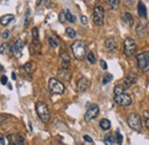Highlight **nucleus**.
Listing matches in <instances>:
<instances>
[{
	"label": "nucleus",
	"mask_w": 149,
	"mask_h": 145,
	"mask_svg": "<svg viewBox=\"0 0 149 145\" xmlns=\"http://www.w3.org/2000/svg\"><path fill=\"white\" fill-rule=\"evenodd\" d=\"M71 51L76 59L84 60L87 55V46L83 40H76L71 45Z\"/></svg>",
	"instance_id": "obj_1"
},
{
	"label": "nucleus",
	"mask_w": 149,
	"mask_h": 145,
	"mask_svg": "<svg viewBox=\"0 0 149 145\" xmlns=\"http://www.w3.org/2000/svg\"><path fill=\"white\" fill-rule=\"evenodd\" d=\"M36 111H37V114L38 117L40 118V120L45 123H47L51 119V112H49V108L48 106L46 105V103L44 101H38L36 104Z\"/></svg>",
	"instance_id": "obj_2"
},
{
	"label": "nucleus",
	"mask_w": 149,
	"mask_h": 145,
	"mask_svg": "<svg viewBox=\"0 0 149 145\" xmlns=\"http://www.w3.org/2000/svg\"><path fill=\"white\" fill-rule=\"evenodd\" d=\"M48 89L54 95H62L66 90L64 84L56 78H49L48 81Z\"/></svg>",
	"instance_id": "obj_3"
},
{
	"label": "nucleus",
	"mask_w": 149,
	"mask_h": 145,
	"mask_svg": "<svg viewBox=\"0 0 149 145\" xmlns=\"http://www.w3.org/2000/svg\"><path fill=\"white\" fill-rule=\"evenodd\" d=\"M137 62L139 69L142 72H148L149 70V51L141 52L137 55Z\"/></svg>",
	"instance_id": "obj_4"
},
{
	"label": "nucleus",
	"mask_w": 149,
	"mask_h": 145,
	"mask_svg": "<svg viewBox=\"0 0 149 145\" xmlns=\"http://www.w3.org/2000/svg\"><path fill=\"white\" fill-rule=\"evenodd\" d=\"M127 124L131 129H133L135 131H140L142 128V122H141L140 115L137 113H131L127 118Z\"/></svg>",
	"instance_id": "obj_5"
},
{
	"label": "nucleus",
	"mask_w": 149,
	"mask_h": 145,
	"mask_svg": "<svg viewBox=\"0 0 149 145\" xmlns=\"http://www.w3.org/2000/svg\"><path fill=\"white\" fill-rule=\"evenodd\" d=\"M137 51V44L134 42L133 38L131 37H126L124 40V53L127 56H132L133 54H135Z\"/></svg>",
	"instance_id": "obj_6"
},
{
	"label": "nucleus",
	"mask_w": 149,
	"mask_h": 145,
	"mask_svg": "<svg viewBox=\"0 0 149 145\" xmlns=\"http://www.w3.org/2000/svg\"><path fill=\"white\" fill-rule=\"evenodd\" d=\"M104 20V9L101 6H95L93 9V22L95 25L101 26Z\"/></svg>",
	"instance_id": "obj_7"
},
{
	"label": "nucleus",
	"mask_w": 149,
	"mask_h": 145,
	"mask_svg": "<svg viewBox=\"0 0 149 145\" xmlns=\"http://www.w3.org/2000/svg\"><path fill=\"white\" fill-rule=\"evenodd\" d=\"M99 112H100V109H99V106H98L96 104L91 105V106L88 107V109L86 111V113H85V117H84L85 121L88 122V121L95 119L98 115H99Z\"/></svg>",
	"instance_id": "obj_8"
},
{
	"label": "nucleus",
	"mask_w": 149,
	"mask_h": 145,
	"mask_svg": "<svg viewBox=\"0 0 149 145\" xmlns=\"http://www.w3.org/2000/svg\"><path fill=\"white\" fill-rule=\"evenodd\" d=\"M114 100H115V103H117L119 106H130L131 103H132V99H131L130 95H127V93H125V92L115 96V97H114Z\"/></svg>",
	"instance_id": "obj_9"
},
{
	"label": "nucleus",
	"mask_w": 149,
	"mask_h": 145,
	"mask_svg": "<svg viewBox=\"0 0 149 145\" xmlns=\"http://www.w3.org/2000/svg\"><path fill=\"white\" fill-rule=\"evenodd\" d=\"M7 139L9 142V145H24L25 143L24 136L21 134H9L7 136Z\"/></svg>",
	"instance_id": "obj_10"
},
{
	"label": "nucleus",
	"mask_w": 149,
	"mask_h": 145,
	"mask_svg": "<svg viewBox=\"0 0 149 145\" xmlns=\"http://www.w3.org/2000/svg\"><path fill=\"white\" fill-rule=\"evenodd\" d=\"M104 47L108 52H116L118 50V43H117V39L115 37H108L104 42Z\"/></svg>",
	"instance_id": "obj_11"
},
{
	"label": "nucleus",
	"mask_w": 149,
	"mask_h": 145,
	"mask_svg": "<svg viewBox=\"0 0 149 145\" xmlns=\"http://www.w3.org/2000/svg\"><path fill=\"white\" fill-rule=\"evenodd\" d=\"M23 47H24V43L21 40V39H16L14 42V44L12 45L11 47V52L15 55V56H20L22 54V51H23Z\"/></svg>",
	"instance_id": "obj_12"
},
{
	"label": "nucleus",
	"mask_w": 149,
	"mask_h": 145,
	"mask_svg": "<svg viewBox=\"0 0 149 145\" xmlns=\"http://www.w3.org/2000/svg\"><path fill=\"white\" fill-rule=\"evenodd\" d=\"M89 85H91V83H89L88 78L86 77H80L78 81H77V90L79 92H85L88 90Z\"/></svg>",
	"instance_id": "obj_13"
},
{
	"label": "nucleus",
	"mask_w": 149,
	"mask_h": 145,
	"mask_svg": "<svg viewBox=\"0 0 149 145\" xmlns=\"http://www.w3.org/2000/svg\"><path fill=\"white\" fill-rule=\"evenodd\" d=\"M135 83H137V75L134 73H130L123 81V88L124 89H129L130 86H132Z\"/></svg>",
	"instance_id": "obj_14"
},
{
	"label": "nucleus",
	"mask_w": 149,
	"mask_h": 145,
	"mask_svg": "<svg viewBox=\"0 0 149 145\" xmlns=\"http://www.w3.org/2000/svg\"><path fill=\"white\" fill-rule=\"evenodd\" d=\"M61 66L63 69H69L70 65H71V59H70V55L68 54V52H62L61 55Z\"/></svg>",
	"instance_id": "obj_15"
},
{
	"label": "nucleus",
	"mask_w": 149,
	"mask_h": 145,
	"mask_svg": "<svg viewBox=\"0 0 149 145\" xmlns=\"http://www.w3.org/2000/svg\"><path fill=\"white\" fill-rule=\"evenodd\" d=\"M121 19H122L123 23H125V24H127V25H133L134 20H133V16H132L131 13H129V12H124V13H122Z\"/></svg>",
	"instance_id": "obj_16"
},
{
	"label": "nucleus",
	"mask_w": 149,
	"mask_h": 145,
	"mask_svg": "<svg viewBox=\"0 0 149 145\" xmlns=\"http://www.w3.org/2000/svg\"><path fill=\"white\" fill-rule=\"evenodd\" d=\"M21 69H23V72H25L28 75H31L36 70V64L35 62H26Z\"/></svg>",
	"instance_id": "obj_17"
},
{
	"label": "nucleus",
	"mask_w": 149,
	"mask_h": 145,
	"mask_svg": "<svg viewBox=\"0 0 149 145\" xmlns=\"http://www.w3.org/2000/svg\"><path fill=\"white\" fill-rule=\"evenodd\" d=\"M137 34H138V36L140 38H143L147 35V28H146V25L143 23H141V22L138 23V25H137Z\"/></svg>",
	"instance_id": "obj_18"
},
{
	"label": "nucleus",
	"mask_w": 149,
	"mask_h": 145,
	"mask_svg": "<svg viewBox=\"0 0 149 145\" xmlns=\"http://www.w3.org/2000/svg\"><path fill=\"white\" fill-rule=\"evenodd\" d=\"M32 44L40 46V42H39V29L37 26H35L32 29Z\"/></svg>",
	"instance_id": "obj_19"
},
{
	"label": "nucleus",
	"mask_w": 149,
	"mask_h": 145,
	"mask_svg": "<svg viewBox=\"0 0 149 145\" xmlns=\"http://www.w3.org/2000/svg\"><path fill=\"white\" fill-rule=\"evenodd\" d=\"M58 77L60 78H62V79H64V81H69L70 79V77H71V73H70V70L69 69H60L58 70Z\"/></svg>",
	"instance_id": "obj_20"
},
{
	"label": "nucleus",
	"mask_w": 149,
	"mask_h": 145,
	"mask_svg": "<svg viewBox=\"0 0 149 145\" xmlns=\"http://www.w3.org/2000/svg\"><path fill=\"white\" fill-rule=\"evenodd\" d=\"M14 19H15V16L13 14H6L0 19V23H1V25H8Z\"/></svg>",
	"instance_id": "obj_21"
},
{
	"label": "nucleus",
	"mask_w": 149,
	"mask_h": 145,
	"mask_svg": "<svg viewBox=\"0 0 149 145\" xmlns=\"http://www.w3.org/2000/svg\"><path fill=\"white\" fill-rule=\"evenodd\" d=\"M138 14L140 17H146L147 16V9H146V6L140 1L138 4Z\"/></svg>",
	"instance_id": "obj_22"
},
{
	"label": "nucleus",
	"mask_w": 149,
	"mask_h": 145,
	"mask_svg": "<svg viewBox=\"0 0 149 145\" xmlns=\"http://www.w3.org/2000/svg\"><path fill=\"white\" fill-rule=\"evenodd\" d=\"M104 143H106V145H115L116 144V137L111 134H107L104 137Z\"/></svg>",
	"instance_id": "obj_23"
},
{
	"label": "nucleus",
	"mask_w": 149,
	"mask_h": 145,
	"mask_svg": "<svg viewBox=\"0 0 149 145\" xmlns=\"http://www.w3.org/2000/svg\"><path fill=\"white\" fill-rule=\"evenodd\" d=\"M111 127V122L108 120V119H102L100 121V128L102 130H109Z\"/></svg>",
	"instance_id": "obj_24"
},
{
	"label": "nucleus",
	"mask_w": 149,
	"mask_h": 145,
	"mask_svg": "<svg viewBox=\"0 0 149 145\" xmlns=\"http://www.w3.org/2000/svg\"><path fill=\"white\" fill-rule=\"evenodd\" d=\"M142 120H143L144 127L149 130V111H143L142 112Z\"/></svg>",
	"instance_id": "obj_25"
},
{
	"label": "nucleus",
	"mask_w": 149,
	"mask_h": 145,
	"mask_svg": "<svg viewBox=\"0 0 149 145\" xmlns=\"http://www.w3.org/2000/svg\"><path fill=\"white\" fill-rule=\"evenodd\" d=\"M86 59H87V61L89 62V64H95V56H94V53L92 52V51H88L87 52V55H86Z\"/></svg>",
	"instance_id": "obj_26"
},
{
	"label": "nucleus",
	"mask_w": 149,
	"mask_h": 145,
	"mask_svg": "<svg viewBox=\"0 0 149 145\" xmlns=\"http://www.w3.org/2000/svg\"><path fill=\"white\" fill-rule=\"evenodd\" d=\"M107 5H108L110 8L116 9V8H118V6H119V1H118V0H108Z\"/></svg>",
	"instance_id": "obj_27"
},
{
	"label": "nucleus",
	"mask_w": 149,
	"mask_h": 145,
	"mask_svg": "<svg viewBox=\"0 0 149 145\" xmlns=\"http://www.w3.org/2000/svg\"><path fill=\"white\" fill-rule=\"evenodd\" d=\"M64 13H66V20H67L68 22H75V21H76V17L70 13L69 9H64Z\"/></svg>",
	"instance_id": "obj_28"
},
{
	"label": "nucleus",
	"mask_w": 149,
	"mask_h": 145,
	"mask_svg": "<svg viewBox=\"0 0 149 145\" xmlns=\"http://www.w3.org/2000/svg\"><path fill=\"white\" fill-rule=\"evenodd\" d=\"M66 34H67V36L69 38H76V36H77V32L74 30L72 28H67L66 29Z\"/></svg>",
	"instance_id": "obj_29"
},
{
	"label": "nucleus",
	"mask_w": 149,
	"mask_h": 145,
	"mask_svg": "<svg viewBox=\"0 0 149 145\" xmlns=\"http://www.w3.org/2000/svg\"><path fill=\"white\" fill-rule=\"evenodd\" d=\"M123 92H124V88H123V85H121V84H117L115 88H114V93H115V96L121 95V93H123Z\"/></svg>",
	"instance_id": "obj_30"
},
{
	"label": "nucleus",
	"mask_w": 149,
	"mask_h": 145,
	"mask_svg": "<svg viewBox=\"0 0 149 145\" xmlns=\"http://www.w3.org/2000/svg\"><path fill=\"white\" fill-rule=\"evenodd\" d=\"M48 44H49V46H51V47L55 48V47H57L58 42H57V39H56V38H54V37H49V38H48Z\"/></svg>",
	"instance_id": "obj_31"
},
{
	"label": "nucleus",
	"mask_w": 149,
	"mask_h": 145,
	"mask_svg": "<svg viewBox=\"0 0 149 145\" xmlns=\"http://www.w3.org/2000/svg\"><path fill=\"white\" fill-rule=\"evenodd\" d=\"M115 137H116V143H117L118 145H122V144H123V136L119 134V131H116Z\"/></svg>",
	"instance_id": "obj_32"
},
{
	"label": "nucleus",
	"mask_w": 149,
	"mask_h": 145,
	"mask_svg": "<svg viewBox=\"0 0 149 145\" xmlns=\"http://www.w3.org/2000/svg\"><path fill=\"white\" fill-rule=\"evenodd\" d=\"M111 79H112V75H111V74H106V75L103 76L102 83H103V84H107V83L111 82Z\"/></svg>",
	"instance_id": "obj_33"
},
{
	"label": "nucleus",
	"mask_w": 149,
	"mask_h": 145,
	"mask_svg": "<svg viewBox=\"0 0 149 145\" xmlns=\"http://www.w3.org/2000/svg\"><path fill=\"white\" fill-rule=\"evenodd\" d=\"M58 21L61 22V23H64V22H67V20H66V13H64V11H62L61 13L58 14Z\"/></svg>",
	"instance_id": "obj_34"
},
{
	"label": "nucleus",
	"mask_w": 149,
	"mask_h": 145,
	"mask_svg": "<svg viewBox=\"0 0 149 145\" xmlns=\"http://www.w3.org/2000/svg\"><path fill=\"white\" fill-rule=\"evenodd\" d=\"M7 48H8V45H7L6 43L1 44V46H0V54H4V53L7 51Z\"/></svg>",
	"instance_id": "obj_35"
},
{
	"label": "nucleus",
	"mask_w": 149,
	"mask_h": 145,
	"mask_svg": "<svg viewBox=\"0 0 149 145\" xmlns=\"http://www.w3.org/2000/svg\"><path fill=\"white\" fill-rule=\"evenodd\" d=\"M29 19H30V11L28 9V11H26V14H25V23H24V26H28V24H29Z\"/></svg>",
	"instance_id": "obj_36"
},
{
	"label": "nucleus",
	"mask_w": 149,
	"mask_h": 145,
	"mask_svg": "<svg viewBox=\"0 0 149 145\" xmlns=\"http://www.w3.org/2000/svg\"><path fill=\"white\" fill-rule=\"evenodd\" d=\"M100 66H101V68H102L103 70H107V69H108V66H107V64H106L104 60H100Z\"/></svg>",
	"instance_id": "obj_37"
},
{
	"label": "nucleus",
	"mask_w": 149,
	"mask_h": 145,
	"mask_svg": "<svg viewBox=\"0 0 149 145\" xmlns=\"http://www.w3.org/2000/svg\"><path fill=\"white\" fill-rule=\"evenodd\" d=\"M0 82H1V84H7V82H8V79H7V76H1V79H0Z\"/></svg>",
	"instance_id": "obj_38"
},
{
	"label": "nucleus",
	"mask_w": 149,
	"mask_h": 145,
	"mask_svg": "<svg viewBox=\"0 0 149 145\" xmlns=\"http://www.w3.org/2000/svg\"><path fill=\"white\" fill-rule=\"evenodd\" d=\"M9 37V30H5L3 34V39H7Z\"/></svg>",
	"instance_id": "obj_39"
},
{
	"label": "nucleus",
	"mask_w": 149,
	"mask_h": 145,
	"mask_svg": "<svg viewBox=\"0 0 149 145\" xmlns=\"http://www.w3.org/2000/svg\"><path fill=\"white\" fill-rule=\"evenodd\" d=\"M84 140H86V142H88V143H93V139L89 137V136H87V135L84 136Z\"/></svg>",
	"instance_id": "obj_40"
},
{
	"label": "nucleus",
	"mask_w": 149,
	"mask_h": 145,
	"mask_svg": "<svg viewBox=\"0 0 149 145\" xmlns=\"http://www.w3.org/2000/svg\"><path fill=\"white\" fill-rule=\"evenodd\" d=\"M80 20H81V23H83L84 25H86V24H87V17H86V16H84V15H83V16L80 17Z\"/></svg>",
	"instance_id": "obj_41"
},
{
	"label": "nucleus",
	"mask_w": 149,
	"mask_h": 145,
	"mask_svg": "<svg viewBox=\"0 0 149 145\" xmlns=\"http://www.w3.org/2000/svg\"><path fill=\"white\" fill-rule=\"evenodd\" d=\"M7 115H0V122L1 121H5V120H7Z\"/></svg>",
	"instance_id": "obj_42"
},
{
	"label": "nucleus",
	"mask_w": 149,
	"mask_h": 145,
	"mask_svg": "<svg viewBox=\"0 0 149 145\" xmlns=\"http://www.w3.org/2000/svg\"><path fill=\"white\" fill-rule=\"evenodd\" d=\"M0 145H5V138L0 135Z\"/></svg>",
	"instance_id": "obj_43"
},
{
	"label": "nucleus",
	"mask_w": 149,
	"mask_h": 145,
	"mask_svg": "<svg viewBox=\"0 0 149 145\" xmlns=\"http://www.w3.org/2000/svg\"><path fill=\"white\" fill-rule=\"evenodd\" d=\"M12 78H13L14 81L16 79V74H15V73H12Z\"/></svg>",
	"instance_id": "obj_44"
},
{
	"label": "nucleus",
	"mask_w": 149,
	"mask_h": 145,
	"mask_svg": "<svg viewBox=\"0 0 149 145\" xmlns=\"http://www.w3.org/2000/svg\"><path fill=\"white\" fill-rule=\"evenodd\" d=\"M3 70H4V67H3V66H1V65H0V73H1V72H3Z\"/></svg>",
	"instance_id": "obj_45"
}]
</instances>
